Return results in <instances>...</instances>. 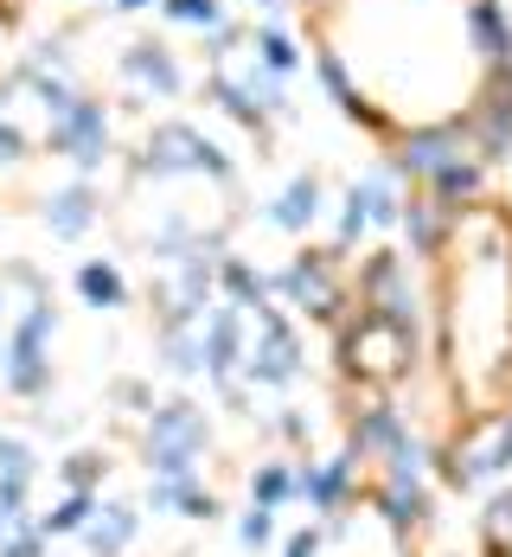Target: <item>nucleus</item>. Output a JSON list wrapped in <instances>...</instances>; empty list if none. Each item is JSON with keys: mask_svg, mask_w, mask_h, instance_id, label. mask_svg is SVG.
<instances>
[{"mask_svg": "<svg viewBox=\"0 0 512 557\" xmlns=\"http://www.w3.org/2000/svg\"><path fill=\"white\" fill-rule=\"evenodd\" d=\"M141 532V512L135 506H97V519L84 525V552L90 557H122Z\"/></svg>", "mask_w": 512, "mask_h": 557, "instance_id": "obj_6", "label": "nucleus"}, {"mask_svg": "<svg viewBox=\"0 0 512 557\" xmlns=\"http://www.w3.org/2000/svg\"><path fill=\"white\" fill-rule=\"evenodd\" d=\"M480 552L487 557H512V487H500L487 512H480Z\"/></svg>", "mask_w": 512, "mask_h": 557, "instance_id": "obj_9", "label": "nucleus"}, {"mask_svg": "<svg viewBox=\"0 0 512 557\" xmlns=\"http://www.w3.org/2000/svg\"><path fill=\"white\" fill-rule=\"evenodd\" d=\"M84 295H90V301H115L122 288H115L110 270H84Z\"/></svg>", "mask_w": 512, "mask_h": 557, "instance_id": "obj_13", "label": "nucleus"}, {"mask_svg": "<svg viewBox=\"0 0 512 557\" xmlns=\"http://www.w3.org/2000/svg\"><path fill=\"white\" fill-rule=\"evenodd\" d=\"M58 474H64V487H84V494H103V474H110V461H103L97 448H84V455H71V461H64Z\"/></svg>", "mask_w": 512, "mask_h": 557, "instance_id": "obj_10", "label": "nucleus"}, {"mask_svg": "<svg viewBox=\"0 0 512 557\" xmlns=\"http://www.w3.org/2000/svg\"><path fill=\"white\" fill-rule=\"evenodd\" d=\"M46 545H52V539H46V532H39V519H33L26 532H13V539L0 545V557H46Z\"/></svg>", "mask_w": 512, "mask_h": 557, "instance_id": "obj_12", "label": "nucleus"}, {"mask_svg": "<svg viewBox=\"0 0 512 557\" xmlns=\"http://www.w3.org/2000/svg\"><path fill=\"white\" fill-rule=\"evenodd\" d=\"M295 500H308L321 519L340 525L346 512H352V500H359V455L346 448L340 461H308L301 481H295Z\"/></svg>", "mask_w": 512, "mask_h": 557, "instance_id": "obj_4", "label": "nucleus"}, {"mask_svg": "<svg viewBox=\"0 0 512 557\" xmlns=\"http://www.w3.org/2000/svg\"><path fill=\"white\" fill-rule=\"evenodd\" d=\"M295 481H301V468H288V461H257V474H250V500L283 512V506L295 500Z\"/></svg>", "mask_w": 512, "mask_h": 557, "instance_id": "obj_8", "label": "nucleus"}, {"mask_svg": "<svg viewBox=\"0 0 512 557\" xmlns=\"http://www.w3.org/2000/svg\"><path fill=\"white\" fill-rule=\"evenodd\" d=\"M97 506H103V494H84V487H64V500L39 519V532L46 539H64V532H84L90 519H97Z\"/></svg>", "mask_w": 512, "mask_h": 557, "instance_id": "obj_7", "label": "nucleus"}, {"mask_svg": "<svg viewBox=\"0 0 512 557\" xmlns=\"http://www.w3.org/2000/svg\"><path fill=\"white\" fill-rule=\"evenodd\" d=\"M429 263H436L442 372L455 397L474 404V423L500 417L512 366V212L500 199L449 206L442 244L429 250Z\"/></svg>", "mask_w": 512, "mask_h": 557, "instance_id": "obj_1", "label": "nucleus"}, {"mask_svg": "<svg viewBox=\"0 0 512 557\" xmlns=\"http://www.w3.org/2000/svg\"><path fill=\"white\" fill-rule=\"evenodd\" d=\"M283 557H321V532H314V525H308V532H295V539L283 545Z\"/></svg>", "mask_w": 512, "mask_h": 557, "instance_id": "obj_14", "label": "nucleus"}, {"mask_svg": "<svg viewBox=\"0 0 512 557\" xmlns=\"http://www.w3.org/2000/svg\"><path fill=\"white\" fill-rule=\"evenodd\" d=\"M199 455H205V417L192 404L154 410V423H148V468L154 474H199Z\"/></svg>", "mask_w": 512, "mask_h": 557, "instance_id": "obj_3", "label": "nucleus"}, {"mask_svg": "<svg viewBox=\"0 0 512 557\" xmlns=\"http://www.w3.org/2000/svg\"><path fill=\"white\" fill-rule=\"evenodd\" d=\"M237 539H243L250 552L276 545V506H257V500H250V512H243V525H237Z\"/></svg>", "mask_w": 512, "mask_h": 557, "instance_id": "obj_11", "label": "nucleus"}, {"mask_svg": "<svg viewBox=\"0 0 512 557\" xmlns=\"http://www.w3.org/2000/svg\"><path fill=\"white\" fill-rule=\"evenodd\" d=\"M346 443H352V455H359V461H385V455H398V448L410 443V430H403V417L385 404V397H372V404L352 417Z\"/></svg>", "mask_w": 512, "mask_h": 557, "instance_id": "obj_5", "label": "nucleus"}, {"mask_svg": "<svg viewBox=\"0 0 512 557\" xmlns=\"http://www.w3.org/2000/svg\"><path fill=\"white\" fill-rule=\"evenodd\" d=\"M340 366H346V379H359L372 391L398 385L403 372L416 366V327H403V321L359 301V321H340Z\"/></svg>", "mask_w": 512, "mask_h": 557, "instance_id": "obj_2", "label": "nucleus"}]
</instances>
